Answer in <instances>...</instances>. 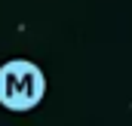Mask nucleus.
Listing matches in <instances>:
<instances>
[{"label":"nucleus","instance_id":"f257e3e1","mask_svg":"<svg viewBox=\"0 0 132 126\" xmlns=\"http://www.w3.org/2000/svg\"><path fill=\"white\" fill-rule=\"evenodd\" d=\"M46 95V74L28 59H9L0 65V105L6 111H34Z\"/></svg>","mask_w":132,"mask_h":126}]
</instances>
